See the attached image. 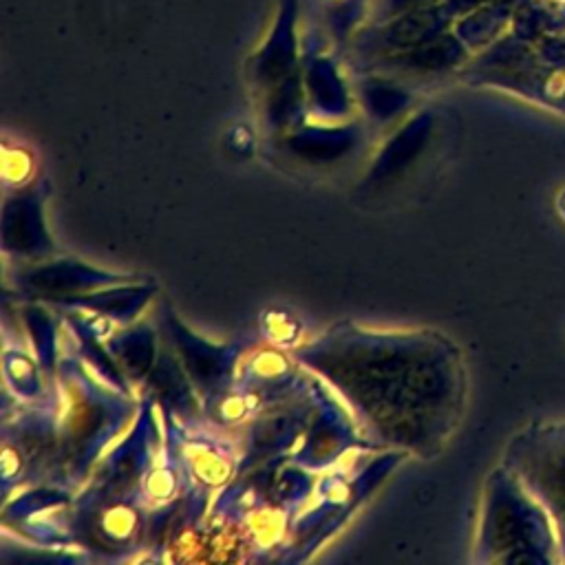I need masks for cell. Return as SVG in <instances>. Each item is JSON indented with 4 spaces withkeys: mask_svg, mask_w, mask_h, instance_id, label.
Segmentation results:
<instances>
[{
    "mask_svg": "<svg viewBox=\"0 0 565 565\" xmlns=\"http://www.w3.org/2000/svg\"><path fill=\"white\" fill-rule=\"evenodd\" d=\"M428 0H391L393 11L395 13H404V11H413V9H422L426 7Z\"/></svg>",
    "mask_w": 565,
    "mask_h": 565,
    "instance_id": "6da1fadb",
    "label": "cell"
}]
</instances>
